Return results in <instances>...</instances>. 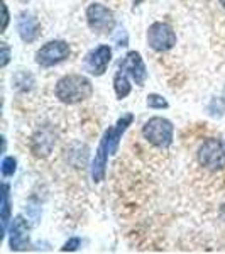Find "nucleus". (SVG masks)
I'll use <instances>...</instances> for the list:
<instances>
[{"mask_svg":"<svg viewBox=\"0 0 225 254\" xmlns=\"http://www.w3.org/2000/svg\"><path fill=\"white\" fill-rule=\"evenodd\" d=\"M2 10H3V24H2V31L7 29V26H9V10H7V5L5 3H2Z\"/></svg>","mask_w":225,"mask_h":254,"instance_id":"obj_20","label":"nucleus"},{"mask_svg":"<svg viewBox=\"0 0 225 254\" xmlns=\"http://www.w3.org/2000/svg\"><path fill=\"white\" fill-rule=\"evenodd\" d=\"M55 142H56V139H55V132H53L51 127H43V129H39L38 132L34 134V137H32L31 151L38 158H46L53 151V147H55Z\"/></svg>","mask_w":225,"mask_h":254,"instance_id":"obj_10","label":"nucleus"},{"mask_svg":"<svg viewBox=\"0 0 225 254\" xmlns=\"http://www.w3.org/2000/svg\"><path fill=\"white\" fill-rule=\"evenodd\" d=\"M110 60H112V49L109 46H105V44H102V46L95 48L93 51H90L87 55V58H85V68H87V71H90L92 75L102 76L107 71Z\"/></svg>","mask_w":225,"mask_h":254,"instance_id":"obj_7","label":"nucleus"},{"mask_svg":"<svg viewBox=\"0 0 225 254\" xmlns=\"http://www.w3.org/2000/svg\"><path fill=\"white\" fill-rule=\"evenodd\" d=\"M14 85L17 90H22V92H27V90L32 88L34 85V78H32L31 73H26V71H20L17 75L14 76Z\"/></svg>","mask_w":225,"mask_h":254,"instance_id":"obj_15","label":"nucleus"},{"mask_svg":"<svg viewBox=\"0 0 225 254\" xmlns=\"http://www.w3.org/2000/svg\"><path fill=\"white\" fill-rule=\"evenodd\" d=\"M17 29H19L20 39H22L24 43H34L41 32L39 20L32 14H29V12H22L17 19Z\"/></svg>","mask_w":225,"mask_h":254,"instance_id":"obj_11","label":"nucleus"},{"mask_svg":"<svg viewBox=\"0 0 225 254\" xmlns=\"http://www.w3.org/2000/svg\"><path fill=\"white\" fill-rule=\"evenodd\" d=\"M113 88H115V93L118 98H125L130 93V83H129V75L124 71V69L118 68L115 76H113Z\"/></svg>","mask_w":225,"mask_h":254,"instance_id":"obj_13","label":"nucleus"},{"mask_svg":"<svg viewBox=\"0 0 225 254\" xmlns=\"http://www.w3.org/2000/svg\"><path fill=\"white\" fill-rule=\"evenodd\" d=\"M220 3H222V7L225 9V0H220Z\"/></svg>","mask_w":225,"mask_h":254,"instance_id":"obj_22","label":"nucleus"},{"mask_svg":"<svg viewBox=\"0 0 225 254\" xmlns=\"http://www.w3.org/2000/svg\"><path fill=\"white\" fill-rule=\"evenodd\" d=\"M15 168H17V161H15L14 158L7 156L3 158L2 161V175L5 176V178H9V176H12L15 173Z\"/></svg>","mask_w":225,"mask_h":254,"instance_id":"obj_17","label":"nucleus"},{"mask_svg":"<svg viewBox=\"0 0 225 254\" xmlns=\"http://www.w3.org/2000/svg\"><path fill=\"white\" fill-rule=\"evenodd\" d=\"M147 107H151V109H166L168 102H166L165 97L156 95V93H151V95L147 97Z\"/></svg>","mask_w":225,"mask_h":254,"instance_id":"obj_16","label":"nucleus"},{"mask_svg":"<svg viewBox=\"0 0 225 254\" xmlns=\"http://www.w3.org/2000/svg\"><path fill=\"white\" fill-rule=\"evenodd\" d=\"M55 93L63 104H80L92 97L93 85L83 75H66L56 83Z\"/></svg>","mask_w":225,"mask_h":254,"instance_id":"obj_1","label":"nucleus"},{"mask_svg":"<svg viewBox=\"0 0 225 254\" xmlns=\"http://www.w3.org/2000/svg\"><path fill=\"white\" fill-rule=\"evenodd\" d=\"M198 163L210 171L225 168V141L210 137L198 147Z\"/></svg>","mask_w":225,"mask_h":254,"instance_id":"obj_3","label":"nucleus"},{"mask_svg":"<svg viewBox=\"0 0 225 254\" xmlns=\"http://www.w3.org/2000/svg\"><path fill=\"white\" fill-rule=\"evenodd\" d=\"M9 60H10V49H9V46H7L5 43H2V61H0L2 68H3V66H7Z\"/></svg>","mask_w":225,"mask_h":254,"instance_id":"obj_19","label":"nucleus"},{"mask_svg":"<svg viewBox=\"0 0 225 254\" xmlns=\"http://www.w3.org/2000/svg\"><path fill=\"white\" fill-rule=\"evenodd\" d=\"M173 124L168 119L163 117H153L146 122L142 127V136L149 144L159 147V149H166L173 142Z\"/></svg>","mask_w":225,"mask_h":254,"instance_id":"obj_2","label":"nucleus"},{"mask_svg":"<svg viewBox=\"0 0 225 254\" xmlns=\"http://www.w3.org/2000/svg\"><path fill=\"white\" fill-rule=\"evenodd\" d=\"M69 46L64 41H49L36 53V63L43 68H51L69 58Z\"/></svg>","mask_w":225,"mask_h":254,"instance_id":"obj_5","label":"nucleus"},{"mask_svg":"<svg viewBox=\"0 0 225 254\" xmlns=\"http://www.w3.org/2000/svg\"><path fill=\"white\" fill-rule=\"evenodd\" d=\"M110 149H109V142L105 137H102L100 146H98L95 158L92 163V178L95 183H100L105 178V168H107V159H109Z\"/></svg>","mask_w":225,"mask_h":254,"instance_id":"obj_12","label":"nucleus"},{"mask_svg":"<svg viewBox=\"0 0 225 254\" xmlns=\"http://www.w3.org/2000/svg\"><path fill=\"white\" fill-rule=\"evenodd\" d=\"M224 102H225V90H224Z\"/></svg>","mask_w":225,"mask_h":254,"instance_id":"obj_23","label":"nucleus"},{"mask_svg":"<svg viewBox=\"0 0 225 254\" xmlns=\"http://www.w3.org/2000/svg\"><path fill=\"white\" fill-rule=\"evenodd\" d=\"M2 231H5L7 222L10 219V193H9V185H2Z\"/></svg>","mask_w":225,"mask_h":254,"instance_id":"obj_14","label":"nucleus"},{"mask_svg":"<svg viewBox=\"0 0 225 254\" xmlns=\"http://www.w3.org/2000/svg\"><path fill=\"white\" fill-rule=\"evenodd\" d=\"M80 244H81V241L78 239V237H73V239H69L61 249H63V251H76V249L80 248Z\"/></svg>","mask_w":225,"mask_h":254,"instance_id":"obj_18","label":"nucleus"},{"mask_svg":"<svg viewBox=\"0 0 225 254\" xmlns=\"http://www.w3.org/2000/svg\"><path fill=\"white\" fill-rule=\"evenodd\" d=\"M118 68L124 69L125 73L132 78L139 87L146 83L147 80V71H146V66H144V61H142L141 55L137 51H130L125 55L124 60H120L118 63Z\"/></svg>","mask_w":225,"mask_h":254,"instance_id":"obj_8","label":"nucleus"},{"mask_svg":"<svg viewBox=\"0 0 225 254\" xmlns=\"http://www.w3.org/2000/svg\"><path fill=\"white\" fill-rule=\"evenodd\" d=\"M9 243L14 251H26L29 248V225L22 219V215H17L12 222Z\"/></svg>","mask_w":225,"mask_h":254,"instance_id":"obj_9","label":"nucleus"},{"mask_svg":"<svg viewBox=\"0 0 225 254\" xmlns=\"http://www.w3.org/2000/svg\"><path fill=\"white\" fill-rule=\"evenodd\" d=\"M87 22L90 29L98 34H109L115 27V17L109 7L102 3H92L87 9Z\"/></svg>","mask_w":225,"mask_h":254,"instance_id":"obj_4","label":"nucleus"},{"mask_svg":"<svg viewBox=\"0 0 225 254\" xmlns=\"http://www.w3.org/2000/svg\"><path fill=\"white\" fill-rule=\"evenodd\" d=\"M139 3H141V0H134V7L139 5Z\"/></svg>","mask_w":225,"mask_h":254,"instance_id":"obj_21","label":"nucleus"},{"mask_svg":"<svg viewBox=\"0 0 225 254\" xmlns=\"http://www.w3.org/2000/svg\"><path fill=\"white\" fill-rule=\"evenodd\" d=\"M147 43L158 53L169 51L176 44V34L173 27L166 22H154L147 31Z\"/></svg>","mask_w":225,"mask_h":254,"instance_id":"obj_6","label":"nucleus"}]
</instances>
